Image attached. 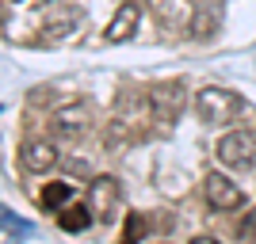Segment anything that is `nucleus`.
<instances>
[{"label":"nucleus","mask_w":256,"mask_h":244,"mask_svg":"<svg viewBox=\"0 0 256 244\" xmlns=\"http://www.w3.org/2000/svg\"><path fill=\"white\" fill-rule=\"evenodd\" d=\"M218 160L230 164L234 172L252 168L256 164V134L252 130H230L226 138H218Z\"/></svg>","instance_id":"1"},{"label":"nucleus","mask_w":256,"mask_h":244,"mask_svg":"<svg viewBox=\"0 0 256 244\" xmlns=\"http://www.w3.org/2000/svg\"><path fill=\"white\" fill-rule=\"evenodd\" d=\"M237 107H241V99L234 92H226V88H203L199 99H195V115L203 118L206 126H214V122H226Z\"/></svg>","instance_id":"2"},{"label":"nucleus","mask_w":256,"mask_h":244,"mask_svg":"<svg viewBox=\"0 0 256 244\" xmlns=\"http://www.w3.org/2000/svg\"><path fill=\"white\" fill-rule=\"evenodd\" d=\"M184 103H188V92H184L180 80H168V84H153L150 88V111H153V118H160V122L180 118Z\"/></svg>","instance_id":"3"},{"label":"nucleus","mask_w":256,"mask_h":244,"mask_svg":"<svg viewBox=\"0 0 256 244\" xmlns=\"http://www.w3.org/2000/svg\"><path fill=\"white\" fill-rule=\"evenodd\" d=\"M203 199L210 210H237L241 202H245V195H241V187H237L234 180H226V176H218V172H210L203 183Z\"/></svg>","instance_id":"4"},{"label":"nucleus","mask_w":256,"mask_h":244,"mask_svg":"<svg viewBox=\"0 0 256 244\" xmlns=\"http://www.w3.org/2000/svg\"><path fill=\"white\" fill-rule=\"evenodd\" d=\"M88 206L96 214V222H111L118 210V183L111 176H96L92 187H88Z\"/></svg>","instance_id":"5"},{"label":"nucleus","mask_w":256,"mask_h":244,"mask_svg":"<svg viewBox=\"0 0 256 244\" xmlns=\"http://www.w3.org/2000/svg\"><path fill=\"white\" fill-rule=\"evenodd\" d=\"M138 19H142V0H126L122 8L115 11V19L107 23V42H126L130 34L138 31Z\"/></svg>","instance_id":"6"},{"label":"nucleus","mask_w":256,"mask_h":244,"mask_svg":"<svg viewBox=\"0 0 256 244\" xmlns=\"http://www.w3.org/2000/svg\"><path fill=\"white\" fill-rule=\"evenodd\" d=\"M80 11L76 8H58V11H50V15H42V38H65V34H73L76 27H80Z\"/></svg>","instance_id":"7"},{"label":"nucleus","mask_w":256,"mask_h":244,"mask_svg":"<svg viewBox=\"0 0 256 244\" xmlns=\"http://www.w3.org/2000/svg\"><path fill=\"white\" fill-rule=\"evenodd\" d=\"M84 130H88V111L84 107H62V111L54 115V134H58V138L76 141Z\"/></svg>","instance_id":"8"},{"label":"nucleus","mask_w":256,"mask_h":244,"mask_svg":"<svg viewBox=\"0 0 256 244\" xmlns=\"http://www.w3.org/2000/svg\"><path fill=\"white\" fill-rule=\"evenodd\" d=\"M20 160L27 172H50L54 164H58V149L50 145V141H27V145L20 149Z\"/></svg>","instance_id":"9"},{"label":"nucleus","mask_w":256,"mask_h":244,"mask_svg":"<svg viewBox=\"0 0 256 244\" xmlns=\"http://www.w3.org/2000/svg\"><path fill=\"white\" fill-rule=\"evenodd\" d=\"M218 27H222V0H206L192 19V34L195 38H210Z\"/></svg>","instance_id":"10"},{"label":"nucleus","mask_w":256,"mask_h":244,"mask_svg":"<svg viewBox=\"0 0 256 244\" xmlns=\"http://www.w3.org/2000/svg\"><path fill=\"white\" fill-rule=\"evenodd\" d=\"M96 222V214H92V206H80V202H76V206H65V210H58V225H62L65 233H84L88 225Z\"/></svg>","instance_id":"11"},{"label":"nucleus","mask_w":256,"mask_h":244,"mask_svg":"<svg viewBox=\"0 0 256 244\" xmlns=\"http://www.w3.org/2000/svg\"><path fill=\"white\" fill-rule=\"evenodd\" d=\"M69 199H73V187H69V183H46L42 187V206L46 210H62Z\"/></svg>","instance_id":"12"},{"label":"nucleus","mask_w":256,"mask_h":244,"mask_svg":"<svg viewBox=\"0 0 256 244\" xmlns=\"http://www.w3.org/2000/svg\"><path fill=\"white\" fill-rule=\"evenodd\" d=\"M142 233H146V222H142L138 214H130V218H126V229H122V241H138Z\"/></svg>","instance_id":"13"}]
</instances>
